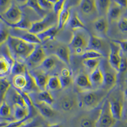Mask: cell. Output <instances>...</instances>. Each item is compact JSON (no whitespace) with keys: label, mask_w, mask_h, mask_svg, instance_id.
Returning a JSON list of instances; mask_svg holds the SVG:
<instances>
[{"label":"cell","mask_w":127,"mask_h":127,"mask_svg":"<svg viewBox=\"0 0 127 127\" xmlns=\"http://www.w3.org/2000/svg\"><path fill=\"white\" fill-rule=\"evenodd\" d=\"M11 88V84L7 79L5 77H0V102L4 101L6 95Z\"/></svg>","instance_id":"cell-37"},{"label":"cell","mask_w":127,"mask_h":127,"mask_svg":"<svg viewBox=\"0 0 127 127\" xmlns=\"http://www.w3.org/2000/svg\"><path fill=\"white\" fill-rule=\"evenodd\" d=\"M111 3L112 1L110 0H96L97 12L100 16L107 18Z\"/></svg>","instance_id":"cell-28"},{"label":"cell","mask_w":127,"mask_h":127,"mask_svg":"<svg viewBox=\"0 0 127 127\" xmlns=\"http://www.w3.org/2000/svg\"><path fill=\"white\" fill-rule=\"evenodd\" d=\"M118 28L122 32L127 33V18H123L118 22Z\"/></svg>","instance_id":"cell-46"},{"label":"cell","mask_w":127,"mask_h":127,"mask_svg":"<svg viewBox=\"0 0 127 127\" xmlns=\"http://www.w3.org/2000/svg\"><path fill=\"white\" fill-rule=\"evenodd\" d=\"M23 16L19 7L14 3H12L5 12L1 14L0 19L3 23L15 24L20 22Z\"/></svg>","instance_id":"cell-7"},{"label":"cell","mask_w":127,"mask_h":127,"mask_svg":"<svg viewBox=\"0 0 127 127\" xmlns=\"http://www.w3.org/2000/svg\"><path fill=\"white\" fill-rule=\"evenodd\" d=\"M90 38L91 34L89 33L88 30L81 29L73 31L69 45L71 52L78 48H82L87 51L88 50Z\"/></svg>","instance_id":"cell-3"},{"label":"cell","mask_w":127,"mask_h":127,"mask_svg":"<svg viewBox=\"0 0 127 127\" xmlns=\"http://www.w3.org/2000/svg\"><path fill=\"white\" fill-rule=\"evenodd\" d=\"M37 100L33 102H43L52 106L54 102V99L52 94L48 91H40L35 94Z\"/></svg>","instance_id":"cell-29"},{"label":"cell","mask_w":127,"mask_h":127,"mask_svg":"<svg viewBox=\"0 0 127 127\" xmlns=\"http://www.w3.org/2000/svg\"><path fill=\"white\" fill-rule=\"evenodd\" d=\"M107 46L104 38L94 34H91L88 50H93L98 51L102 53L105 56Z\"/></svg>","instance_id":"cell-17"},{"label":"cell","mask_w":127,"mask_h":127,"mask_svg":"<svg viewBox=\"0 0 127 127\" xmlns=\"http://www.w3.org/2000/svg\"><path fill=\"white\" fill-rule=\"evenodd\" d=\"M9 32L10 36L16 37L30 43L36 45H40L42 43L36 35L31 33L28 31L12 28Z\"/></svg>","instance_id":"cell-10"},{"label":"cell","mask_w":127,"mask_h":127,"mask_svg":"<svg viewBox=\"0 0 127 127\" xmlns=\"http://www.w3.org/2000/svg\"><path fill=\"white\" fill-rule=\"evenodd\" d=\"M35 107L39 112L42 116L45 118H52L55 115V111L52 107V106L43 102H32Z\"/></svg>","instance_id":"cell-21"},{"label":"cell","mask_w":127,"mask_h":127,"mask_svg":"<svg viewBox=\"0 0 127 127\" xmlns=\"http://www.w3.org/2000/svg\"><path fill=\"white\" fill-rule=\"evenodd\" d=\"M12 84L18 90L23 91L27 85V79L25 75L14 76L12 79Z\"/></svg>","instance_id":"cell-33"},{"label":"cell","mask_w":127,"mask_h":127,"mask_svg":"<svg viewBox=\"0 0 127 127\" xmlns=\"http://www.w3.org/2000/svg\"><path fill=\"white\" fill-rule=\"evenodd\" d=\"M57 58L54 55L47 56L40 65L41 69L45 72L53 70L57 65Z\"/></svg>","instance_id":"cell-31"},{"label":"cell","mask_w":127,"mask_h":127,"mask_svg":"<svg viewBox=\"0 0 127 127\" xmlns=\"http://www.w3.org/2000/svg\"><path fill=\"white\" fill-rule=\"evenodd\" d=\"M105 56L102 53L93 50H87L81 56L83 60L99 59Z\"/></svg>","instance_id":"cell-40"},{"label":"cell","mask_w":127,"mask_h":127,"mask_svg":"<svg viewBox=\"0 0 127 127\" xmlns=\"http://www.w3.org/2000/svg\"><path fill=\"white\" fill-rule=\"evenodd\" d=\"M97 118L94 119L89 115L81 116L76 120V127H95Z\"/></svg>","instance_id":"cell-27"},{"label":"cell","mask_w":127,"mask_h":127,"mask_svg":"<svg viewBox=\"0 0 127 127\" xmlns=\"http://www.w3.org/2000/svg\"><path fill=\"white\" fill-rule=\"evenodd\" d=\"M124 119V121H127V105L125 107H124V112H123L122 119Z\"/></svg>","instance_id":"cell-54"},{"label":"cell","mask_w":127,"mask_h":127,"mask_svg":"<svg viewBox=\"0 0 127 127\" xmlns=\"http://www.w3.org/2000/svg\"><path fill=\"white\" fill-rule=\"evenodd\" d=\"M59 31L58 26L55 25L36 35L42 43L45 42L48 40H54V37L58 33Z\"/></svg>","instance_id":"cell-24"},{"label":"cell","mask_w":127,"mask_h":127,"mask_svg":"<svg viewBox=\"0 0 127 127\" xmlns=\"http://www.w3.org/2000/svg\"><path fill=\"white\" fill-rule=\"evenodd\" d=\"M47 88H48V89L50 90L53 91H59L63 89L60 76H50L47 82Z\"/></svg>","instance_id":"cell-34"},{"label":"cell","mask_w":127,"mask_h":127,"mask_svg":"<svg viewBox=\"0 0 127 127\" xmlns=\"http://www.w3.org/2000/svg\"><path fill=\"white\" fill-rule=\"evenodd\" d=\"M120 127H127V121H124L121 124Z\"/></svg>","instance_id":"cell-56"},{"label":"cell","mask_w":127,"mask_h":127,"mask_svg":"<svg viewBox=\"0 0 127 127\" xmlns=\"http://www.w3.org/2000/svg\"><path fill=\"white\" fill-rule=\"evenodd\" d=\"M11 114V108L6 101L0 102V115L2 118H7Z\"/></svg>","instance_id":"cell-41"},{"label":"cell","mask_w":127,"mask_h":127,"mask_svg":"<svg viewBox=\"0 0 127 127\" xmlns=\"http://www.w3.org/2000/svg\"><path fill=\"white\" fill-rule=\"evenodd\" d=\"M83 65L92 72L97 68L100 65V61L99 59H86L82 61Z\"/></svg>","instance_id":"cell-39"},{"label":"cell","mask_w":127,"mask_h":127,"mask_svg":"<svg viewBox=\"0 0 127 127\" xmlns=\"http://www.w3.org/2000/svg\"><path fill=\"white\" fill-rule=\"evenodd\" d=\"M89 76L94 88L98 89L99 87H102L104 84V74L100 65L97 68L91 72Z\"/></svg>","instance_id":"cell-20"},{"label":"cell","mask_w":127,"mask_h":127,"mask_svg":"<svg viewBox=\"0 0 127 127\" xmlns=\"http://www.w3.org/2000/svg\"><path fill=\"white\" fill-rule=\"evenodd\" d=\"M68 25L69 27L73 31L78 29H85L87 30L84 24L82 22L81 19L76 13H73L70 16Z\"/></svg>","instance_id":"cell-30"},{"label":"cell","mask_w":127,"mask_h":127,"mask_svg":"<svg viewBox=\"0 0 127 127\" xmlns=\"http://www.w3.org/2000/svg\"><path fill=\"white\" fill-rule=\"evenodd\" d=\"M34 80L37 86L40 91L46 90L47 82L50 76L42 70H33L29 71Z\"/></svg>","instance_id":"cell-15"},{"label":"cell","mask_w":127,"mask_h":127,"mask_svg":"<svg viewBox=\"0 0 127 127\" xmlns=\"http://www.w3.org/2000/svg\"><path fill=\"white\" fill-rule=\"evenodd\" d=\"M8 26L12 27L13 29H20L23 30L28 31L32 27V23L30 22L28 20L26 19L24 16H23L22 19L18 23L15 24H10L7 23H4Z\"/></svg>","instance_id":"cell-36"},{"label":"cell","mask_w":127,"mask_h":127,"mask_svg":"<svg viewBox=\"0 0 127 127\" xmlns=\"http://www.w3.org/2000/svg\"><path fill=\"white\" fill-rule=\"evenodd\" d=\"M65 2L66 0H54L53 10L57 15L63 10Z\"/></svg>","instance_id":"cell-44"},{"label":"cell","mask_w":127,"mask_h":127,"mask_svg":"<svg viewBox=\"0 0 127 127\" xmlns=\"http://www.w3.org/2000/svg\"><path fill=\"white\" fill-rule=\"evenodd\" d=\"M74 82L80 93H84L94 90L90 76L84 72H80L76 76Z\"/></svg>","instance_id":"cell-11"},{"label":"cell","mask_w":127,"mask_h":127,"mask_svg":"<svg viewBox=\"0 0 127 127\" xmlns=\"http://www.w3.org/2000/svg\"><path fill=\"white\" fill-rule=\"evenodd\" d=\"M69 1H66L65 5L63 10L58 15V28L59 30L62 29L65 24L68 23L70 17V13L69 7Z\"/></svg>","instance_id":"cell-23"},{"label":"cell","mask_w":127,"mask_h":127,"mask_svg":"<svg viewBox=\"0 0 127 127\" xmlns=\"http://www.w3.org/2000/svg\"><path fill=\"white\" fill-rule=\"evenodd\" d=\"M22 7H28L32 10L34 11L39 15L42 18L44 17L46 14H45V11L41 9L38 2V0H26Z\"/></svg>","instance_id":"cell-35"},{"label":"cell","mask_w":127,"mask_h":127,"mask_svg":"<svg viewBox=\"0 0 127 127\" xmlns=\"http://www.w3.org/2000/svg\"><path fill=\"white\" fill-rule=\"evenodd\" d=\"M113 1L122 9H127V0H115Z\"/></svg>","instance_id":"cell-51"},{"label":"cell","mask_w":127,"mask_h":127,"mask_svg":"<svg viewBox=\"0 0 127 127\" xmlns=\"http://www.w3.org/2000/svg\"><path fill=\"white\" fill-rule=\"evenodd\" d=\"M110 110L111 114L117 121H121L123 118L124 106L123 101L118 98L109 100Z\"/></svg>","instance_id":"cell-13"},{"label":"cell","mask_w":127,"mask_h":127,"mask_svg":"<svg viewBox=\"0 0 127 127\" xmlns=\"http://www.w3.org/2000/svg\"><path fill=\"white\" fill-rule=\"evenodd\" d=\"M47 127H63V126L61 124L59 123H53L49 124Z\"/></svg>","instance_id":"cell-52"},{"label":"cell","mask_w":127,"mask_h":127,"mask_svg":"<svg viewBox=\"0 0 127 127\" xmlns=\"http://www.w3.org/2000/svg\"><path fill=\"white\" fill-rule=\"evenodd\" d=\"M27 69L23 63L15 60L14 64L12 67L11 73L14 76L25 75Z\"/></svg>","instance_id":"cell-38"},{"label":"cell","mask_w":127,"mask_h":127,"mask_svg":"<svg viewBox=\"0 0 127 127\" xmlns=\"http://www.w3.org/2000/svg\"><path fill=\"white\" fill-rule=\"evenodd\" d=\"M117 121L111 114L109 100L106 99L99 110L95 127H114Z\"/></svg>","instance_id":"cell-5"},{"label":"cell","mask_w":127,"mask_h":127,"mask_svg":"<svg viewBox=\"0 0 127 127\" xmlns=\"http://www.w3.org/2000/svg\"><path fill=\"white\" fill-rule=\"evenodd\" d=\"M126 72H127V57L122 54L120 66L119 73H124Z\"/></svg>","instance_id":"cell-45"},{"label":"cell","mask_w":127,"mask_h":127,"mask_svg":"<svg viewBox=\"0 0 127 127\" xmlns=\"http://www.w3.org/2000/svg\"><path fill=\"white\" fill-rule=\"evenodd\" d=\"M61 76L64 77H71L72 72L68 68H64L61 70Z\"/></svg>","instance_id":"cell-50"},{"label":"cell","mask_w":127,"mask_h":127,"mask_svg":"<svg viewBox=\"0 0 127 127\" xmlns=\"http://www.w3.org/2000/svg\"><path fill=\"white\" fill-rule=\"evenodd\" d=\"M71 50L69 45L63 43H59L56 49L54 55L64 64L69 65L70 64Z\"/></svg>","instance_id":"cell-18"},{"label":"cell","mask_w":127,"mask_h":127,"mask_svg":"<svg viewBox=\"0 0 127 127\" xmlns=\"http://www.w3.org/2000/svg\"><path fill=\"white\" fill-rule=\"evenodd\" d=\"M107 92H108L102 88L80 93L78 98V106L87 110H93L103 101Z\"/></svg>","instance_id":"cell-2"},{"label":"cell","mask_w":127,"mask_h":127,"mask_svg":"<svg viewBox=\"0 0 127 127\" xmlns=\"http://www.w3.org/2000/svg\"><path fill=\"white\" fill-rule=\"evenodd\" d=\"M122 9L116 3L112 1L110 7L107 18L110 22H119L121 20L122 14Z\"/></svg>","instance_id":"cell-25"},{"label":"cell","mask_w":127,"mask_h":127,"mask_svg":"<svg viewBox=\"0 0 127 127\" xmlns=\"http://www.w3.org/2000/svg\"><path fill=\"white\" fill-rule=\"evenodd\" d=\"M37 45L11 36L7 41V46L12 57L20 62L21 61H26Z\"/></svg>","instance_id":"cell-1"},{"label":"cell","mask_w":127,"mask_h":127,"mask_svg":"<svg viewBox=\"0 0 127 127\" xmlns=\"http://www.w3.org/2000/svg\"><path fill=\"white\" fill-rule=\"evenodd\" d=\"M37 126L38 125L36 124V122H34V121H33L32 122L30 123L29 124L21 127H37Z\"/></svg>","instance_id":"cell-53"},{"label":"cell","mask_w":127,"mask_h":127,"mask_svg":"<svg viewBox=\"0 0 127 127\" xmlns=\"http://www.w3.org/2000/svg\"><path fill=\"white\" fill-rule=\"evenodd\" d=\"M119 44L122 52H127V40H113Z\"/></svg>","instance_id":"cell-49"},{"label":"cell","mask_w":127,"mask_h":127,"mask_svg":"<svg viewBox=\"0 0 127 127\" xmlns=\"http://www.w3.org/2000/svg\"><path fill=\"white\" fill-rule=\"evenodd\" d=\"M13 108L14 121H20L29 118L30 110L28 108H24L18 105H14Z\"/></svg>","instance_id":"cell-26"},{"label":"cell","mask_w":127,"mask_h":127,"mask_svg":"<svg viewBox=\"0 0 127 127\" xmlns=\"http://www.w3.org/2000/svg\"><path fill=\"white\" fill-rule=\"evenodd\" d=\"M78 6L81 12L85 16H91L96 12H98L96 0H80L79 1Z\"/></svg>","instance_id":"cell-19"},{"label":"cell","mask_w":127,"mask_h":127,"mask_svg":"<svg viewBox=\"0 0 127 127\" xmlns=\"http://www.w3.org/2000/svg\"><path fill=\"white\" fill-rule=\"evenodd\" d=\"M60 108L64 112H69L78 106V99L72 95H66L60 100L59 102Z\"/></svg>","instance_id":"cell-16"},{"label":"cell","mask_w":127,"mask_h":127,"mask_svg":"<svg viewBox=\"0 0 127 127\" xmlns=\"http://www.w3.org/2000/svg\"><path fill=\"white\" fill-rule=\"evenodd\" d=\"M38 2L41 9L44 11L51 10L53 8L54 0H38Z\"/></svg>","instance_id":"cell-42"},{"label":"cell","mask_w":127,"mask_h":127,"mask_svg":"<svg viewBox=\"0 0 127 127\" xmlns=\"http://www.w3.org/2000/svg\"><path fill=\"white\" fill-rule=\"evenodd\" d=\"M93 29L97 34V36L103 38L106 36L109 30V22L108 18L100 16L95 19L93 22Z\"/></svg>","instance_id":"cell-12"},{"label":"cell","mask_w":127,"mask_h":127,"mask_svg":"<svg viewBox=\"0 0 127 127\" xmlns=\"http://www.w3.org/2000/svg\"><path fill=\"white\" fill-rule=\"evenodd\" d=\"M121 47L114 41L110 43V51L108 54V63L110 67L117 73L119 72L120 66L122 58Z\"/></svg>","instance_id":"cell-6"},{"label":"cell","mask_w":127,"mask_h":127,"mask_svg":"<svg viewBox=\"0 0 127 127\" xmlns=\"http://www.w3.org/2000/svg\"><path fill=\"white\" fill-rule=\"evenodd\" d=\"M25 75L27 79V85L23 92L27 93H34L37 90L40 91L39 89L37 86L34 80L32 75H31L28 69H27L26 70Z\"/></svg>","instance_id":"cell-32"},{"label":"cell","mask_w":127,"mask_h":127,"mask_svg":"<svg viewBox=\"0 0 127 127\" xmlns=\"http://www.w3.org/2000/svg\"><path fill=\"white\" fill-rule=\"evenodd\" d=\"M58 23L57 15L54 12H51L46 14L41 20L32 23V27L29 32L34 34H37Z\"/></svg>","instance_id":"cell-4"},{"label":"cell","mask_w":127,"mask_h":127,"mask_svg":"<svg viewBox=\"0 0 127 127\" xmlns=\"http://www.w3.org/2000/svg\"><path fill=\"white\" fill-rule=\"evenodd\" d=\"M47 57L46 52L43 47L37 45L33 52L27 59V64L31 68L39 67Z\"/></svg>","instance_id":"cell-9"},{"label":"cell","mask_w":127,"mask_h":127,"mask_svg":"<svg viewBox=\"0 0 127 127\" xmlns=\"http://www.w3.org/2000/svg\"><path fill=\"white\" fill-rule=\"evenodd\" d=\"M104 74V81L102 88L109 92L115 86L117 76V72L112 69L108 63V65H100Z\"/></svg>","instance_id":"cell-8"},{"label":"cell","mask_w":127,"mask_h":127,"mask_svg":"<svg viewBox=\"0 0 127 127\" xmlns=\"http://www.w3.org/2000/svg\"><path fill=\"white\" fill-rule=\"evenodd\" d=\"M60 78L63 88L69 87L72 82L71 77H64L60 76Z\"/></svg>","instance_id":"cell-48"},{"label":"cell","mask_w":127,"mask_h":127,"mask_svg":"<svg viewBox=\"0 0 127 127\" xmlns=\"http://www.w3.org/2000/svg\"><path fill=\"white\" fill-rule=\"evenodd\" d=\"M8 98L10 102L12 104V106L14 105H18L24 108H28L23 95L16 89H12V91L9 93Z\"/></svg>","instance_id":"cell-22"},{"label":"cell","mask_w":127,"mask_h":127,"mask_svg":"<svg viewBox=\"0 0 127 127\" xmlns=\"http://www.w3.org/2000/svg\"><path fill=\"white\" fill-rule=\"evenodd\" d=\"M123 98L127 99V88L125 89L123 93Z\"/></svg>","instance_id":"cell-55"},{"label":"cell","mask_w":127,"mask_h":127,"mask_svg":"<svg viewBox=\"0 0 127 127\" xmlns=\"http://www.w3.org/2000/svg\"><path fill=\"white\" fill-rule=\"evenodd\" d=\"M15 60L12 57L10 52L7 55L1 54L0 58V77H5L6 75L11 73L13 65Z\"/></svg>","instance_id":"cell-14"},{"label":"cell","mask_w":127,"mask_h":127,"mask_svg":"<svg viewBox=\"0 0 127 127\" xmlns=\"http://www.w3.org/2000/svg\"><path fill=\"white\" fill-rule=\"evenodd\" d=\"M12 3V1L10 0H0V9L1 11V14L5 12L11 6Z\"/></svg>","instance_id":"cell-47"},{"label":"cell","mask_w":127,"mask_h":127,"mask_svg":"<svg viewBox=\"0 0 127 127\" xmlns=\"http://www.w3.org/2000/svg\"><path fill=\"white\" fill-rule=\"evenodd\" d=\"M0 44L1 46L5 42H7L8 40L10 34V32L4 27H2L1 25L0 27Z\"/></svg>","instance_id":"cell-43"}]
</instances>
